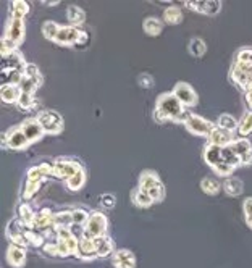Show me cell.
<instances>
[{
  "label": "cell",
  "mask_w": 252,
  "mask_h": 268,
  "mask_svg": "<svg viewBox=\"0 0 252 268\" xmlns=\"http://www.w3.org/2000/svg\"><path fill=\"white\" fill-rule=\"evenodd\" d=\"M184 108L186 107L178 100V97L173 92L160 94L157 103H155L154 120L157 123H167V121L184 123L187 115H189Z\"/></svg>",
  "instance_id": "6da1fadb"
},
{
  "label": "cell",
  "mask_w": 252,
  "mask_h": 268,
  "mask_svg": "<svg viewBox=\"0 0 252 268\" xmlns=\"http://www.w3.org/2000/svg\"><path fill=\"white\" fill-rule=\"evenodd\" d=\"M222 162L228 163V165L233 167V168H236V167L241 165V160L238 159V155L235 154V150L231 149V146L223 147V160Z\"/></svg>",
  "instance_id": "b9f144b4"
},
{
  "label": "cell",
  "mask_w": 252,
  "mask_h": 268,
  "mask_svg": "<svg viewBox=\"0 0 252 268\" xmlns=\"http://www.w3.org/2000/svg\"><path fill=\"white\" fill-rule=\"evenodd\" d=\"M238 125H239V121L233 115H228V113L220 115L217 120V128H222L225 131H230V133L238 131Z\"/></svg>",
  "instance_id": "836d02e7"
},
{
  "label": "cell",
  "mask_w": 252,
  "mask_h": 268,
  "mask_svg": "<svg viewBox=\"0 0 252 268\" xmlns=\"http://www.w3.org/2000/svg\"><path fill=\"white\" fill-rule=\"evenodd\" d=\"M202 157H204V162L207 165L213 168L223 160V147H217V146H213V144H207L204 147Z\"/></svg>",
  "instance_id": "7402d4cb"
},
{
  "label": "cell",
  "mask_w": 252,
  "mask_h": 268,
  "mask_svg": "<svg viewBox=\"0 0 252 268\" xmlns=\"http://www.w3.org/2000/svg\"><path fill=\"white\" fill-rule=\"evenodd\" d=\"M24 238H26V243L28 246H32V247H44V236L39 231H34V230H29V228H26L24 230Z\"/></svg>",
  "instance_id": "60d3db41"
},
{
  "label": "cell",
  "mask_w": 252,
  "mask_h": 268,
  "mask_svg": "<svg viewBox=\"0 0 252 268\" xmlns=\"http://www.w3.org/2000/svg\"><path fill=\"white\" fill-rule=\"evenodd\" d=\"M29 13V5L24 0H15L10 3V16L11 18H19L24 19V16Z\"/></svg>",
  "instance_id": "e575fe53"
},
{
  "label": "cell",
  "mask_w": 252,
  "mask_h": 268,
  "mask_svg": "<svg viewBox=\"0 0 252 268\" xmlns=\"http://www.w3.org/2000/svg\"><path fill=\"white\" fill-rule=\"evenodd\" d=\"M54 217H55V213H52L49 208H42L41 212L36 213L34 223H32L31 230L41 233V231L49 230V228H54Z\"/></svg>",
  "instance_id": "d6986e66"
},
{
  "label": "cell",
  "mask_w": 252,
  "mask_h": 268,
  "mask_svg": "<svg viewBox=\"0 0 252 268\" xmlns=\"http://www.w3.org/2000/svg\"><path fill=\"white\" fill-rule=\"evenodd\" d=\"M100 205L103 208H107V210H112V208L116 205V197H115V194H102L100 195Z\"/></svg>",
  "instance_id": "7dc6e473"
},
{
  "label": "cell",
  "mask_w": 252,
  "mask_h": 268,
  "mask_svg": "<svg viewBox=\"0 0 252 268\" xmlns=\"http://www.w3.org/2000/svg\"><path fill=\"white\" fill-rule=\"evenodd\" d=\"M81 168L83 167L75 160L62 159V160H57L54 163V172H52V176H54V178H58V179L68 181V179L73 178V176L80 172Z\"/></svg>",
  "instance_id": "8fae6325"
},
{
  "label": "cell",
  "mask_w": 252,
  "mask_h": 268,
  "mask_svg": "<svg viewBox=\"0 0 252 268\" xmlns=\"http://www.w3.org/2000/svg\"><path fill=\"white\" fill-rule=\"evenodd\" d=\"M212 170H213V172H215L218 176H228V178H230V175L235 172V168L230 167L228 163H225V162H220L218 165H215Z\"/></svg>",
  "instance_id": "c3c4849f"
},
{
  "label": "cell",
  "mask_w": 252,
  "mask_h": 268,
  "mask_svg": "<svg viewBox=\"0 0 252 268\" xmlns=\"http://www.w3.org/2000/svg\"><path fill=\"white\" fill-rule=\"evenodd\" d=\"M58 3H60L58 0H44V2H42V5H47V6H55Z\"/></svg>",
  "instance_id": "11a10c76"
},
{
  "label": "cell",
  "mask_w": 252,
  "mask_h": 268,
  "mask_svg": "<svg viewBox=\"0 0 252 268\" xmlns=\"http://www.w3.org/2000/svg\"><path fill=\"white\" fill-rule=\"evenodd\" d=\"M84 184H86V172H84V168H81L73 178L67 181V186L70 191H80V189H83Z\"/></svg>",
  "instance_id": "ab89813d"
},
{
  "label": "cell",
  "mask_w": 252,
  "mask_h": 268,
  "mask_svg": "<svg viewBox=\"0 0 252 268\" xmlns=\"http://www.w3.org/2000/svg\"><path fill=\"white\" fill-rule=\"evenodd\" d=\"M73 225V217L71 212H58L54 217V228L55 230H62V228H70Z\"/></svg>",
  "instance_id": "f35d334b"
},
{
  "label": "cell",
  "mask_w": 252,
  "mask_h": 268,
  "mask_svg": "<svg viewBox=\"0 0 252 268\" xmlns=\"http://www.w3.org/2000/svg\"><path fill=\"white\" fill-rule=\"evenodd\" d=\"M54 172V163H42V165H36L28 170L26 173V181L31 182H44L47 176H52Z\"/></svg>",
  "instance_id": "2e32d148"
},
{
  "label": "cell",
  "mask_w": 252,
  "mask_h": 268,
  "mask_svg": "<svg viewBox=\"0 0 252 268\" xmlns=\"http://www.w3.org/2000/svg\"><path fill=\"white\" fill-rule=\"evenodd\" d=\"M41 75V71L36 67L34 63H26V67L23 70V76H28V78H34V76H39Z\"/></svg>",
  "instance_id": "816d5d0a"
},
{
  "label": "cell",
  "mask_w": 252,
  "mask_h": 268,
  "mask_svg": "<svg viewBox=\"0 0 252 268\" xmlns=\"http://www.w3.org/2000/svg\"><path fill=\"white\" fill-rule=\"evenodd\" d=\"M186 6H189L194 11L202 13L207 16H215L222 10V2L220 0H205V2H200V0H191V2H184Z\"/></svg>",
  "instance_id": "4fadbf2b"
},
{
  "label": "cell",
  "mask_w": 252,
  "mask_h": 268,
  "mask_svg": "<svg viewBox=\"0 0 252 268\" xmlns=\"http://www.w3.org/2000/svg\"><path fill=\"white\" fill-rule=\"evenodd\" d=\"M207 139H209V144H213V146H217V147H228L236 141L233 133L225 131V129H222V128L213 129L212 134L207 137Z\"/></svg>",
  "instance_id": "ffe728a7"
},
{
  "label": "cell",
  "mask_w": 252,
  "mask_h": 268,
  "mask_svg": "<svg viewBox=\"0 0 252 268\" xmlns=\"http://www.w3.org/2000/svg\"><path fill=\"white\" fill-rule=\"evenodd\" d=\"M131 202L136 207H139V208H147V207H151V205L155 204V202L151 199V195L146 194L139 187H134L133 191H131Z\"/></svg>",
  "instance_id": "f546056e"
},
{
  "label": "cell",
  "mask_w": 252,
  "mask_h": 268,
  "mask_svg": "<svg viewBox=\"0 0 252 268\" xmlns=\"http://www.w3.org/2000/svg\"><path fill=\"white\" fill-rule=\"evenodd\" d=\"M24 34H26V26H24V19L19 18H8V21L5 24V32H3V39L13 42L15 45H21L24 41Z\"/></svg>",
  "instance_id": "30bf717a"
},
{
  "label": "cell",
  "mask_w": 252,
  "mask_h": 268,
  "mask_svg": "<svg viewBox=\"0 0 252 268\" xmlns=\"http://www.w3.org/2000/svg\"><path fill=\"white\" fill-rule=\"evenodd\" d=\"M107 228H108V220L107 215L102 213L99 210H95L89 215L87 223L83 228V236L89 238V239H95L100 236H105L107 234Z\"/></svg>",
  "instance_id": "3957f363"
},
{
  "label": "cell",
  "mask_w": 252,
  "mask_h": 268,
  "mask_svg": "<svg viewBox=\"0 0 252 268\" xmlns=\"http://www.w3.org/2000/svg\"><path fill=\"white\" fill-rule=\"evenodd\" d=\"M236 62L252 68V49H243L236 57Z\"/></svg>",
  "instance_id": "f6af8a7d"
},
{
  "label": "cell",
  "mask_w": 252,
  "mask_h": 268,
  "mask_svg": "<svg viewBox=\"0 0 252 268\" xmlns=\"http://www.w3.org/2000/svg\"><path fill=\"white\" fill-rule=\"evenodd\" d=\"M18 105H19V108H23V110H31L32 107H34V95L23 92L21 97H19Z\"/></svg>",
  "instance_id": "681fc988"
},
{
  "label": "cell",
  "mask_w": 252,
  "mask_h": 268,
  "mask_svg": "<svg viewBox=\"0 0 252 268\" xmlns=\"http://www.w3.org/2000/svg\"><path fill=\"white\" fill-rule=\"evenodd\" d=\"M60 29H62V26L55 21H50V19L49 21H44L42 28H41L42 36L47 39V41H52V42H55V39L58 36V32H60Z\"/></svg>",
  "instance_id": "d590c367"
},
{
  "label": "cell",
  "mask_w": 252,
  "mask_h": 268,
  "mask_svg": "<svg viewBox=\"0 0 252 268\" xmlns=\"http://www.w3.org/2000/svg\"><path fill=\"white\" fill-rule=\"evenodd\" d=\"M34 217H36V213L29 204H21L18 207V220L21 221V225L24 228H29L31 230L32 223H34Z\"/></svg>",
  "instance_id": "4dcf8cb0"
},
{
  "label": "cell",
  "mask_w": 252,
  "mask_h": 268,
  "mask_svg": "<svg viewBox=\"0 0 252 268\" xmlns=\"http://www.w3.org/2000/svg\"><path fill=\"white\" fill-rule=\"evenodd\" d=\"M94 241V246H95V252H97V257H108V256H113L115 254V243L113 239L110 236H100V238H95Z\"/></svg>",
  "instance_id": "44dd1931"
},
{
  "label": "cell",
  "mask_w": 252,
  "mask_h": 268,
  "mask_svg": "<svg viewBox=\"0 0 252 268\" xmlns=\"http://www.w3.org/2000/svg\"><path fill=\"white\" fill-rule=\"evenodd\" d=\"M171 92L178 97V100L183 103L184 107L197 105L199 97H197V92L194 90V88L191 86V84H187L184 81H179V83L174 84V88H173Z\"/></svg>",
  "instance_id": "7c38bea8"
},
{
  "label": "cell",
  "mask_w": 252,
  "mask_h": 268,
  "mask_svg": "<svg viewBox=\"0 0 252 268\" xmlns=\"http://www.w3.org/2000/svg\"><path fill=\"white\" fill-rule=\"evenodd\" d=\"M243 212H244V218L246 223L252 230V197H248L243 204Z\"/></svg>",
  "instance_id": "bcb514c9"
},
{
  "label": "cell",
  "mask_w": 252,
  "mask_h": 268,
  "mask_svg": "<svg viewBox=\"0 0 252 268\" xmlns=\"http://www.w3.org/2000/svg\"><path fill=\"white\" fill-rule=\"evenodd\" d=\"M29 146L28 137L24 136L21 126H13L2 136V147L11 150H23Z\"/></svg>",
  "instance_id": "ba28073f"
},
{
  "label": "cell",
  "mask_w": 252,
  "mask_h": 268,
  "mask_svg": "<svg viewBox=\"0 0 252 268\" xmlns=\"http://www.w3.org/2000/svg\"><path fill=\"white\" fill-rule=\"evenodd\" d=\"M187 52L192 55V57H202L205 55V52H207V44L202 41L200 37H192L189 44H187Z\"/></svg>",
  "instance_id": "8d00e7d4"
},
{
  "label": "cell",
  "mask_w": 252,
  "mask_h": 268,
  "mask_svg": "<svg viewBox=\"0 0 252 268\" xmlns=\"http://www.w3.org/2000/svg\"><path fill=\"white\" fill-rule=\"evenodd\" d=\"M42 81H44L42 75H39V76H34V78H28V76H23L21 83H19V88H21V92L34 95V94H36V90H37L39 88L42 86Z\"/></svg>",
  "instance_id": "83f0119b"
},
{
  "label": "cell",
  "mask_w": 252,
  "mask_h": 268,
  "mask_svg": "<svg viewBox=\"0 0 252 268\" xmlns=\"http://www.w3.org/2000/svg\"><path fill=\"white\" fill-rule=\"evenodd\" d=\"M5 259L8 262L10 267L13 268H21L26 264V249L24 247H19L16 244H10L6 247Z\"/></svg>",
  "instance_id": "e0dca14e"
},
{
  "label": "cell",
  "mask_w": 252,
  "mask_h": 268,
  "mask_svg": "<svg viewBox=\"0 0 252 268\" xmlns=\"http://www.w3.org/2000/svg\"><path fill=\"white\" fill-rule=\"evenodd\" d=\"M139 189H142L146 194L151 195V199L159 204V202H164L165 199V186L162 182L160 176L152 172V170H144L139 175Z\"/></svg>",
  "instance_id": "7a4b0ae2"
},
{
  "label": "cell",
  "mask_w": 252,
  "mask_h": 268,
  "mask_svg": "<svg viewBox=\"0 0 252 268\" xmlns=\"http://www.w3.org/2000/svg\"><path fill=\"white\" fill-rule=\"evenodd\" d=\"M223 191L226 195H230V197H238V195H241L244 192V184L236 176H230V178H226L223 182Z\"/></svg>",
  "instance_id": "484cf974"
},
{
  "label": "cell",
  "mask_w": 252,
  "mask_h": 268,
  "mask_svg": "<svg viewBox=\"0 0 252 268\" xmlns=\"http://www.w3.org/2000/svg\"><path fill=\"white\" fill-rule=\"evenodd\" d=\"M244 100H246V105H248V108L252 112V88L244 92Z\"/></svg>",
  "instance_id": "db71d44e"
},
{
  "label": "cell",
  "mask_w": 252,
  "mask_h": 268,
  "mask_svg": "<svg viewBox=\"0 0 252 268\" xmlns=\"http://www.w3.org/2000/svg\"><path fill=\"white\" fill-rule=\"evenodd\" d=\"M19 126H21L24 136L28 137L29 144H34L37 141H41L45 134L42 126H41V123L37 121V118H26Z\"/></svg>",
  "instance_id": "9a60e30c"
},
{
  "label": "cell",
  "mask_w": 252,
  "mask_h": 268,
  "mask_svg": "<svg viewBox=\"0 0 252 268\" xmlns=\"http://www.w3.org/2000/svg\"><path fill=\"white\" fill-rule=\"evenodd\" d=\"M183 11H181V8L178 5H170L167 6V8L164 10V21L167 24H179L181 21H183Z\"/></svg>",
  "instance_id": "1f68e13d"
},
{
  "label": "cell",
  "mask_w": 252,
  "mask_h": 268,
  "mask_svg": "<svg viewBox=\"0 0 252 268\" xmlns=\"http://www.w3.org/2000/svg\"><path fill=\"white\" fill-rule=\"evenodd\" d=\"M89 34L81 29L75 28V26H62L60 32L55 39V44L58 45H76V47H81V45L87 44Z\"/></svg>",
  "instance_id": "5b68a950"
},
{
  "label": "cell",
  "mask_w": 252,
  "mask_h": 268,
  "mask_svg": "<svg viewBox=\"0 0 252 268\" xmlns=\"http://www.w3.org/2000/svg\"><path fill=\"white\" fill-rule=\"evenodd\" d=\"M42 251L45 256H50V257H60L58 256V249H57V244L55 243H47L44 247H42Z\"/></svg>",
  "instance_id": "f5cc1de1"
},
{
  "label": "cell",
  "mask_w": 252,
  "mask_h": 268,
  "mask_svg": "<svg viewBox=\"0 0 252 268\" xmlns=\"http://www.w3.org/2000/svg\"><path fill=\"white\" fill-rule=\"evenodd\" d=\"M57 249L58 256L60 257H68V256H76L78 252V244H80V239H78L73 231L70 228H62V230H57Z\"/></svg>",
  "instance_id": "277c9868"
},
{
  "label": "cell",
  "mask_w": 252,
  "mask_h": 268,
  "mask_svg": "<svg viewBox=\"0 0 252 268\" xmlns=\"http://www.w3.org/2000/svg\"><path fill=\"white\" fill-rule=\"evenodd\" d=\"M21 94V88L18 84H2L0 86V97H2L3 103H18Z\"/></svg>",
  "instance_id": "603a6c76"
},
{
  "label": "cell",
  "mask_w": 252,
  "mask_h": 268,
  "mask_svg": "<svg viewBox=\"0 0 252 268\" xmlns=\"http://www.w3.org/2000/svg\"><path fill=\"white\" fill-rule=\"evenodd\" d=\"M222 187L223 186L213 178H204L200 181V189H202V192H205L207 195H217Z\"/></svg>",
  "instance_id": "74e56055"
},
{
  "label": "cell",
  "mask_w": 252,
  "mask_h": 268,
  "mask_svg": "<svg viewBox=\"0 0 252 268\" xmlns=\"http://www.w3.org/2000/svg\"><path fill=\"white\" fill-rule=\"evenodd\" d=\"M142 29H144V32L147 36L157 37V36H160V32L164 31V23H162L160 18L149 16L144 19V23H142Z\"/></svg>",
  "instance_id": "f1b7e54d"
},
{
  "label": "cell",
  "mask_w": 252,
  "mask_h": 268,
  "mask_svg": "<svg viewBox=\"0 0 252 268\" xmlns=\"http://www.w3.org/2000/svg\"><path fill=\"white\" fill-rule=\"evenodd\" d=\"M67 19H68L70 26L78 28V26L84 24V21H86V11L78 5H70L67 10Z\"/></svg>",
  "instance_id": "4316f807"
},
{
  "label": "cell",
  "mask_w": 252,
  "mask_h": 268,
  "mask_svg": "<svg viewBox=\"0 0 252 268\" xmlns=\"http://www.w3.org/2000/svg\"><path fill=\"white\" fill-rule=\"evenodd\" d=\"M230 78L239 89L244 90V92L252 88V68L251 67H246L243 63L235 62L230 71Z\"/></svg>",
  "instance_id": "9c48e42d"
},
{
  "label": "cell",
  "mask_w": 252,
  "mask_h": 268,
  "mask_svg": "<svg viewBox=\"0 0 252 268\" xmlns=\"http://www.w3.org/2000/svg\"><path fill=\"white\" fill-rule=\"evenodd\" d=\"M76 257H80L81 260H92V259H95L97 257V252H95L94 241L83 236L80 239V244H78Z\"/></svg>",
  "instance_id": "cb8c5ba5"
},
{
  "label": "cell",
  "mask_w": 252,
  "mask_h": 268,
  "mask_svg": "<svg viewBox=\"0 0 252 268\" xmlns=\"http://www.w3.org/2000/svg\"><path fill=\"white\" fill-rule=\"evenodd\" d=\"M89 215L84 208H75V210H71V217H73V225H78V226H83L87 223L89 220Z\"/></svg>",
  "instance_id": "7bdbcfd3"
},
{
  "label": "cell",
  "mask_w": 252,
  "mask_h": 268,
  "mask_svg": "<svg viewBox=\"0 0 252 268\" xmlns=\"http://www.w3.org/2000/svg\"><path fill=\"white\" fill-rule=\"evenodd\" d=\"M238 134H239V137H243V139H246V137H249L252 134V112L251 110H248V112L241 116V120H239Z\"/></svg>",
  "instance_id": "d6a6232c"
},
{
  "label": "cell",
  "mask_w": 252,
  "mask_h": 268,
  "mask_svg": "<svg viewBox=\"0 0 252 268\" xmlns=\"http://www.w3.org/2000/svg\"><path fill=\"white\" fill-rule=\"evenodd\" d=\"M42 182H31V181H26V186H24V191H23V199L24 200H29L32 199L34 195L37 194V191L41 189Z\"/></svg>",
  "instance_id": "ee69618b"
},
{
  "label": "cell",
  "mask_w": 252,
  "mask_h": 268,
  "mask_svg": "<svg viewBox=\"0 0 252 268\" xmlns=\"http://www.w3.org/2000/svg\"><path fill=\"white\" fill-rule=\"evenodd\" d=\"M37 121L41 123V126L44 129L45 134H60L63 131V116L55 112V110H44V112H41L37 116Z\"/></svg>",
  "instance_id": "8992f818"
},
{
  "label": "cell",
  "mask_w": 252,
  "mask_h": 268,
  "mask_svg": "<svg viewBox=\"0 0 252 268\" xmlns=\"http://www.w3.org/2000/svg\"><path fill=\"white\" fill-rule=\"evenodd\" d=\"M115 268H136V256L129 249H118L112 256Z\"/></svg>",
  "instance_id": "ac0fdd59"
},
{
  "label": "cell",
  "mask_w": 252,
  "mask_h": 268,
  "mask_svg": "<svg viewBox=\"0 0 252 268\" xmlns=\"http://www.w3.org/2000/svg\"><path fill=\"white\" fill-rule=\"evenodd\" d=\"M138 84L144 89H151V88H154V78L147 73H142L138 76Z\"/></svg>",
  "instance_id": "f907efd6"
},
{
  "label": "cell",
  "mask_w": 252,
  "mask_h": 268,
  "mask_svg": "<svg viewBox=\"0 0 252 268\" xmlns=\"http://www.w3.org/2000/svg\"><path fill=\"white\" fill-rule=\"evenodd\" d=\"M2 70H16V71H23L26 67V62H24V57L19 50L13 52L8 57H3L2 58Z\"/></svg>",
  "instance_id": "d4e9b609"
},
{
  "label": "cell",
  "mask_w": 252,
  "mask_h": 268,
  "mask_svg": "<svg viewBox=\"0 0 252 268\" xmlns=\"http://www.w3.org/2000/svg\"><path fill=\"white\" fill-rule=\"evenodd\" d=\"M183 125L191 134L204 136V137H209L213 129L217 128L215 123L205 120V118H202V116H199V115H192V113L187 115V118H186V121L183 123Z\"/></svg>",
  "instance_id": "52a82bcc"
},
{
  "label": "cell",
  "mask_w": 252,
  "mask_h": 268,
  "mask_svg": "<svg viewBox=\"0 0 252 268\" xmlns=\"http://www.w3.org/2000/svg\"><path fill=\"white\" fill-rule=\"evenodd\" d=\"M231 149L235 150V154L238 155V159L241 160L243 167L252 165V144L248 139H243L239 137L235 142L231 144Z\"/></svg>",
  "instance_id": "5bb4252c"
}]
</instances>
